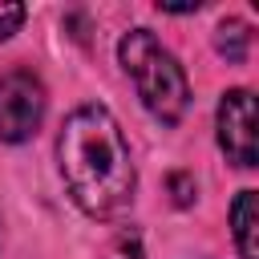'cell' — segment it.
Here are the masks:
<instances>
[{
    "label": "cell",
    "mask_w": 259,
    "mask_h": 259,
    "mask_svg": "<svg viewBox=\"0 0 259 259\" xmlns=\"http://www.w3.org/2000/svg\"><path fill=\"white\" fill-rule=\"evenodd\" d=\"M57 162L69 198L85 214L113 219L130 206L138 170L130 158V142L105 105H77L65 117V130L57 138Z\"/></svg>",
    "instance_id": "cell-1"
},
{
    "label": "cell",
    "mask_w": 259,
    "mask_h": 259,
    "mask_svg": "<svg viewBox=\"0 0 259 259\" xmlns=\"http://www.w3.org/2000/svg\"><path fill=\"white\" fill-rule=\"evenodd\" d=\"M117 61H121L125 77L134 81L142 105H146L158 121L174 125V121L186 113V105H190L186 73H182V65H178V57H174L150 28H130V32L121 36V45H117Z\"/></svg>",
    "instance_id": "cell-2"
},
{
    "label": "cell",
    "mask_w": 259,
    "mask_h": 259,
    "mask_svg": "<svg viewBox=\"0 0 259 259\" xmlns=\"http://www.w3.org/2000/svg\"><path fill=\"white\" fill-rule=\"evenodd\" d=\"M45 85L28 69H12L0 77V142H28L45 117Z\"/></svg>",
    "instance_id": "cell-3"
},
{
    "label": "cell",
    "mask_w": 259,
    "mask_h": 259,
    "mask_svg": "<svg viewBox=\"0 0 259 259\" xmlns=\"http://www.w3.org/2000/svg\"><path fill=\"white\" fill-rule=\"evenodd\" d=\"M219 146L235 166H255L259 162V142H255V97L251 89H227L219 101Z\"/></svg>",
    "instance_id": "cell-4"
},
{
    "label": "cell",
    "mask_w": 259,
    "mask_h": 259,
    "mask_svg": "<svg viewBox=\"0 0 259 259\" xmlns=\"http://www.w3.org/2000/svg\"><path fill=\"white\" fill-rule=\"evenodd\" d=\"M255 227H259L255 190H239V198H235V206H231V231H235V247H239V255H243V259H259Z\"/></svg>",
    "instance_id": "cell-5"
},
{
    "label": "cell",
    "mask_w": 259,
    "mask_h": 259,
    "mask_svg": "<svg viewBox=\"0 0 259 259\" xmlns=\"http://www.w3.org/2000/svg\"><path fill=\"white\" fill-rule=\"evenodd\" d=\"M214 45H219V53H223L227 61H243V57H247V45H251V28H247L243 20H223Z\"/></svg>",
    "instance_id": "cell-6"
},
{
    "label": "cell",
    "mask_w": 259,
    "mask_h": 259,
    "mask_svg": "<svg viewBox=\"0 0 259 259\" xmlns=\"http://www.w3.org/2000/svg\"><path fill=\"white\" fill-rule=\"evenodd\" d=\"M20 20H24V4H0V40L12 36L20 28Z\"/></svg>",
    "instance_id": "cell-7"
},
{
    "label": "cell",
    "mask_w": 259,
    "mask_h": 259,
    "mask_svg": "<svg viewBox=\"0 0 259 259\" xmlns=\"http://www.w3.org/2000/svg\"><path fill=\"white\" fill-rule=\"evenodd\" d=\"M113 259H142V247H138V235L121 231L117 243H113Z\"/></svg>",
    "instance_id": "cell-8"
},
{
    "label": "cell",
    "mask_w": 259,
    "mask_h": 259,
    "mask_svg": "<svg viewBox=\"0 0 259 259\" xmlns=\"http://www.w3.org/2000/svg\"><path fill=\"white\" fill-rule=\"evenodd\" d=\"M170 182H174V190H178V194H174V202H178V206H186V202H190V194H194V190H190V186H186V178H182V174H174V178H170Z\"/></svg>",
    "instance_id": "cell-9"
}]
</instances>
